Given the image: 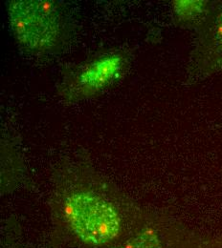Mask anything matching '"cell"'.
<instances>
[{
	"instance_id": "1",
	"label": "cell",
	"mask_w": 222,
	"mask_h": 248,
	"mask_svg": "<svg viewBox=\"0 0 222 248\" xmlns=\"http://www.w3.org/2000/svg\"><path fill=\"white\" fill-rule=\"evenodd\" d=\"M65 220L84 243L100 247L120 232L121 218L112 203L89 191H75L64 202Z\"/></svg>"
},
{
	"instance_id": "2",
	"label": "cell",
	"mask_w": 222,
	"mask_h": 248,
	"mask_svg": "<svg viewBox=\"0 0 222 248\" xmlns=\"http://www.w3.org/2000/svg\"><path fill=\"white\" fill-rule=\"evenodd\" d=\"M8 16L12 31L24 47L43 52L51 50L59 42L62 31L61 18L51 2L12 1Z\"/></svg>"
},
{
	"instance_id": "3",
	"label": "cell",
	"mask_w": 222,
	"mask_h": 248,
	"mask_svg": "<svg viewBox=\"0 0 222 248\" xmlns=\"http://www.w3.org/2000/svg\"><path fill=\"white\" fill-rule=\"evenodd\" d=\"M122 66L120 56L102 58L91 64L79 78L80 84L87 90H97L103 87L119 72Z\"/></svg>"
},
{
	"instance_id": "4",
	"label": "cell",
	"mask_w": 222,
	"mask_h": 248,
	"mask_svg": "<svg viewBox=\"0 0 222 248\" xmlns=\"http://www.w3.org/2000/svg\"><path fill=\"white\" fill-rule=\"evenodd\" d=\"M115 248H163V247L157 232L152 228H147Z\"/></svg>"
},
{
	"instance_id": "5",
	"label": "cell",
	"mask_w": 222,
	"mask_h": 248,
	"mask_svg": "<svg viewBox=\"0 0 222 248\" xmlns=\"http://www.w3.org/2000/svg\"><path fill=\"white\" fill-rule=\"evenodd\" d=\"M204 2L202 1H175L174 9L176 14L185 19L196 16L203 11Z\"/></svg>"
},
{
	"instance_id": "6",
	"label": "cell",
	"mask_w": 222,
	"mask_h": 248,
	"mask_svg": "<svg viewBox=\"0 0 222 248\" xmlns=\"http://www.w3.org/2000/svg\"><path fill=\"white\" fill-rule=\"evenodd\" d=\"M216 36H217V40L218 43L220 45V48L222 52V12L218 18L217 21V27H216Z\"/></svg>"
}]
</instances>
